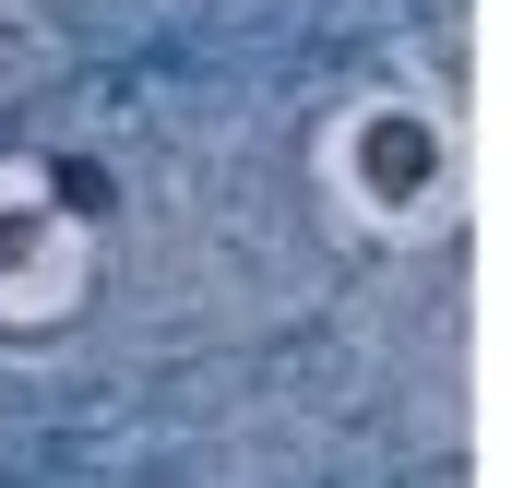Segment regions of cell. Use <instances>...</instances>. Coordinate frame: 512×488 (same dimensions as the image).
<instances>
[{"label":"cell","instance_id":"6da1fadb","mask_svg":"<svg viewBox=\"0 0 512 488\" xmlns=\"http://www.w3.org/2000/svg\"><path fill=\"white\" fill-rule=\"evenodd\" d=\"M441 120L429 108H405V96H370V108H346L334 120V191H346V215H370V227H417L429 215V191H441Z\"/></svg>","mask_w":512,"mask_h":488},{"label":"cell","instance_id":"7a4b0ae2","mask_svg":"<svg viewBox=\"0 0 512 488\" xmlns=\"http://www.w3.org/2000/svg\"><path fill=\"white\" fill-rule=\"evenodd\" d=\"M72 286H84V227H72L36 179H12V167H0V322L60 310Z\"/></svg>","mask_w":512,"mask_h":488}]
</instances>
